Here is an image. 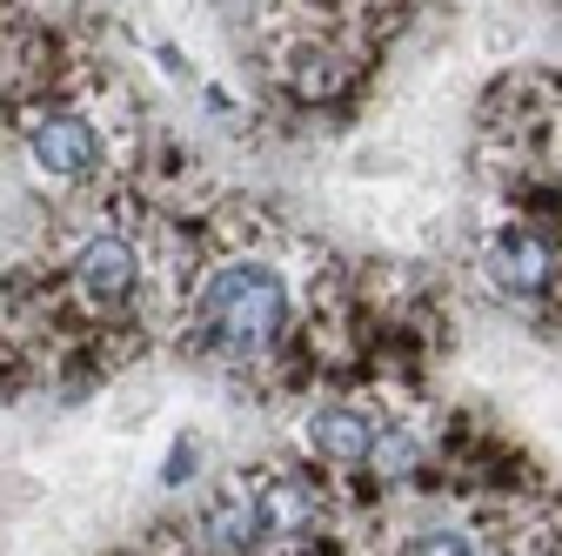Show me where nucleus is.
I'll return each mask as SVG.
<instances>
[{
	"mask_svg": "<svg viewBox=\"0 0 562 556\" xmlns=\"http://www.w3.org/2000/svg\"><path fill=\"white\" fill-rule=\"evenodd\" d=\"M194 329L222 356H261L289 329V282L268 262H228L201 282L194 296Z\"/></svg>",
	"mask_w": 562,
	"mask_h": 556,
	"instance_id": "nucleus-1",
	"label": "nucleus"
},
{
	"mask_svg": "<svg viewBox=\"0 0 562 556\" xmlns=\"http://www.w3.org/2000/svg\"><path fill=\"white\" fill-rule=\"evenodd\" d=\"M27 155H34V168L54 175V181H88V175H101L108 142H101V127H94L88 114L54 108V114H34V121H27Z\"/></svg>",
	"mask_w": 562,
	"mask_h": 556,
	"instance_id": "nucleus-2",
	"label": "nucleus"
},
{
	"mask_svg": "<svg viewBox=\"0 0 562 556\" xmlns=\"http://www.w3.org/2000/svg\"><path fill=\"white\" fill-rule=\"evenodd\" d=\"M482 268H488V282H496L503 296H516V302H536V296H549V282H555V255H549V242L529 235V229L488 235V242H482Z\"/></svg>",
	"mask_w": 562,
	"mask_h": 556,
	"instance_id": "nucleus-3",
	"label": "nucleus"
},
{
	"mask_svg": "<svg viewBox=\"0 0 562 556\" xmlns=\"http://www.w3.org/2000/svg\"><path fill=\"white\" fill-rule=\"evenodd\" d=\"M308 449L322 463H335V469H362V463H375L382 430L356 402H322V409H308Z\"/></svg>",
	"mask_w": 562,
	"mask_h": 556,
	"instance_id": "nucleus-4",
	"label": "nucleus"
},
{
	"mask_svg": "<svg viewBox=\"0 0 562 556\" xmlns=\"http://www.w3.org/2000/svg\"><path fill=\"white\" fill-rule=\"evenodd\" d=\"M75 282H81V296H88L94 309H121V302L134 296V282H140V255H134V242L94 235V242L75 255Z\"/></svg>",
	"mask_w": 562,
	"mask_h": 556,
	"instance_id": "nucleus-5",
	"label": "nucleus"
},
{
	"mask_svg": "<svg viewBox=\"0 0 562 556\" xmlns=\"http://www.w3.org/2000/svg\"><path fill=\"white\" fill-rule=\"evenodd\" d=\"M261 536H268V523H261V497L255 490H228L201 516V549L207 556H248Z\"/></svg>",
	"mask_w": 562,
	"mask_h": 556,
	"instance_id": "nucleus-6",
	"label": "nucleus"
},
{
	"mask_svg": "<svg viewBox=\"0 0 562 556\" xmlns=\"http://www.w3.org/2000/svg\"><path fill=\"white\" fill-rule=\"evenodd\" d=\"M261 523H268V536H315V523H322V490L315 482H302V476H274V482H261Z\"/></svg>",
	"mask_w": 562,
	"mask_h": 556,
	"instance_id": "nucleus-7",
	"label": "nucleus"
},
{
	"mask_svg": "<svg viewBox=\"0 0 562 556\" xmlns=\"http://www.w3.org/2000/svg\"><path fill=\"white\" fill-rule=\"evenodd\" d=\"M402 556H475V543L462 530H429V536H415Z\"/></svg>",
	"mask_w": 562,
	"mask_h": 556,
	"instance_id": "nucleus-8",
	"label": "nucleus"
},
{
	"mask_svg": "<svg viewBox=\"0 0 562 556\" xmlns=\"http://www.w3.org/2000/svg\"><path fill=\"white\" fill-rule=\"evenodd\" d=\"M241 8H261V0H241Z\"/></svg>",
	"mask_w": 562,
	"mask_h": 556,
	"instance_id": "nucleus-9",
	"label": "nucleus"
}]
</instances>
